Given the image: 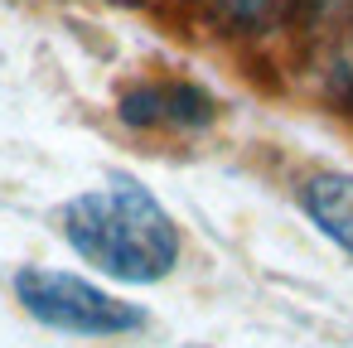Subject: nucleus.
I'll list each match as a JSON object with an SVG mask.
<instances>
[{
  "label": "nucleus",
  "instance_id": "nucleus-1",
  "mask_svg": "<svg viewBox=\"0 0 353 348\" xmlns=\"http://www.w3.org/2000/svg\"><path fill=\"white\" fill-rule=\"evenodd\" d=\"M63 237L88 266L126 285L165 280L179 261L174 218L136 179H112L107 189L78 194L63 208Z\"/></svg>",
  "mask_w": 353,
  "mask_h": 348
},
{
  "label": "nucleus",
  "instance_id": "nucleus-2",
  "mask_svg": "<svg viewBox=\"0 0 353 348\" xmlns=\"http://www.w3.org/2000/svg\"><path fill=\"white\" fill-rule=\"evenodd\" d=\"M15 300L25 305L30 319H39L59 334L117 338V334L145 329V309H136L131 300H117L112 290H102L73 271H54V266L15 271Z\"/></svg>",
  "mask_w": 353,
  "mask_h": 348
},
{
  "label": "nucleus",
  "instance_id": "nucleus-3",
  "mask_svg": "<svg viewBox=\"0 0 353 348\" xmlns=\"http://www.w3.org/2000/svg\"><path fill=\"white\" fill-rule=\"evenodd\" d=\"M117 116L136 131H199L213 121V102L194 83H141L121 92Z\"/></svg>",
  "mask_w": 353,
  "mask_h": 348
},
{
  "label": "nucleus",
  "instance_id": "nucleus-4",
  "mask_svg": "<svg viewBox=\"0 0 353 348\" xmlns=\"http://www.w3.org/2000/svg\"><path fill=\"white\" fill-rule=\"evenodd\" d=\"M300 208L334 247H343L353 256V174H343V170L310 174L300 184Z\"/></svg>",
  "mask_w": 353,
  "mask_h": 348
},
{
  "label": "nucleus",
  "instance_id": "nucleus-5",
  "mask_svg": "<svg viewBox=\"0 0 353 348\" xmlns=\"http://www.w3.org/2000/svg\"><path fill=\"white\" fill-rule=\"evenodd\" d=\"M213 6H218L232 25H261V20L281 6V0H213Z\"/></svg>",
  "mask_w": 353,
  "mask_h": 348
}]
</instances>
